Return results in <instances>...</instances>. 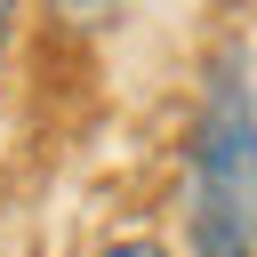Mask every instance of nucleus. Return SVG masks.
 <instances>
[{"label": "nucleus", "mask_w": 257, "mask_h": 257, "mask_svg": "<svg viewBox=\"0 0 257 257\" xmlns=\"http://www.w3.org/2000/svg\"><path fill=\"white\" fill-rule=\"evenodd\" d=\"M185 233L193 257H257V80L233 40L201 64L185 128Z\"/></svg>", "instance_id": "f257e3e1"}, {"label": "nucleus", "mask_w": 257, "mask_h": 257, "mask_svg": "<svg viewBox=\"0 0 257 257\" xmlns=\"http://www.w3.org/2000/svg\"><path fill=\"white\" fill-rule=\"evenodd\" d=\"M120 8H128V0H48V24L72 32V40H96V32L120 24Z\"/></svg>", "instance_id": "f03ea898"}, {"label": "nucleus", "mask_w": 257, "mask_h": 257, "mask_svg": "<svg viewBox=\"0 0 257 257\" xmlns=\"http://www.w3.org/2000/svg\"><path fill=\"white\" fill-rule=\"evenodd\" d=\"M88 257H177L169 241H153V233H120V241H96Z\"/></svg>", "instance_id": "7ed1b4c3"}, {"label": "nucleus", "mask_w": 257, "mask_h": 257, "mask_svg": "<svg viewBox=\"0 0 257 257\" xmlns=\"http://www.w3.org/2000/svg\"><path fill=\"white\" fill-rule=\"evenodd\" d=\"M8 48H16V0H0V64H8Z\"/></svg>", "instance_id": "20e7f679"}]
</instances>
